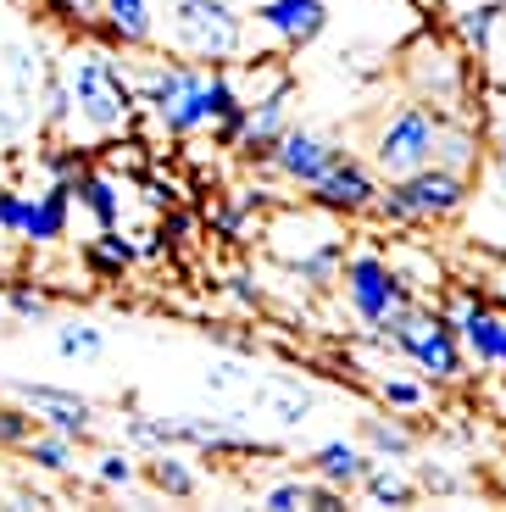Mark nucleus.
<instances>
[{
	"label": "nucleus",
	"instance_id": "nucleus-1",
	"mask_svg": "<svg viewBox=\"0 0 506 512\" xmlns=\"http://www.w3.org/2000/svg\"><path fill=\"white\" fill-rule=\"evenodd\" d=\"M173 34L195 56L240 51V17L228 12V0H173Z\"/></svg>",
	"mask_w": 506,
	"mask_h": 512
},
{
	"label": "nucleus",
	"instance_id": "nucleus-2",
	"mask_svg": "<svg viewBox=\"0 0 506 512\" xmlns=\"http://www.w3.org/2000/svg\"><path fill=\"white\" fill-rule=\"evenodd\" d=\"M73 90H78V106H84L89 123H117L128 106V90L123 78L112 73V62H101V56H78L73 62Z\"/></svg>",
	"mask_w": 506,
	"mask_h": 512
},
{
	"label": "nucleus",
	"instance_id": "nucleus-3",
	"mask_svg": "<svg viewBox=\"0 0 506 512\" xmlns=\"http://www.w3.org/2000/svg\"><path fill=\"white\" fill-rule=\"evenodd\" d=\"M434 151V128L423 112H401L390 128H384V140H379V162L384 173H418L423 162H429Z\"/></svg>",
	"mask_w": 506,
	"mask_h": 512
},
{
	"label": "nucleus",
	"instance_id": "nucleus-4",
	"mask_svg": "<svg viewBox=\"0 0 506 512\" xmlns=\"http://www.w3.org/2000/svg\"><path fill=\"white\" fill-rule=\"evenodd\" d=\"M456 201H462V179H456V173H429V167H418V173H406V184L390 201V212H451Z\"/></svg>",
	"mask_w": 506,
	"mask_h": 512
},
{
	"label": "nucleus",
	"instance_id": "nucleus-5",
	"mask_svg": "<svg viewBox=\"0 0 506 512\" xmlns=\"http://www.w3.org/2000/svg\"><path fill=\"white\" fill-rule=\"evenodd\" d=\"M390 295H395V279L373 262V256H362L351 268V301H356V312H362L367 323H384L390 318Z\"/></svg>",
	"mask_w": 506,
	"mask_h": 512
},
{
	"label": "nucleus",
	"instance_id": "nucleus-6",
	"mask_svg": "<svg viewBox=\"0 0 506 512\" xmlns=\"http://www.w3.org/2000/svg\"><path fill=\"white\" fill-rule=\"evenodd\" d=\"M262 23L279 28L284 39H312L323 34V23H329V12H323V0H273V6H262Z\"/></svg>",
	"mask_w": 506,
	"mask_h": 512
},
{
	"label": "nucleus",
	"instance_id": "nucleus-7",
	"mask_svg": "<svg viewBox=\"0 0 506 512\" xmlns=\"http://www.w3.org/2000/svg\"><path fill=\"white\" fill-rule=\"evenodd\" d=\"M401 346L412 351V357L423 362V368H434L440 379H451L456 373V346H451V334L440 329V323H418V329H401Z\"/></svg>",
	"mask_w": 506,
	"mask_h": 512
},
{
	"label": "nucleus",
	"instance_id": "nucleus-8",
	"mask_svg": "<svg viewBox=\"0 0 506 512\" xmlns=\"http://www.w3.org/2000/svg\"><path fill=\"white\" fill-rule=\"evenodd\" d=\"M279 151H284V167H290L295 179H306V184H317L334 162H340V151H329V145L312 140V134H290Z\"/></svg>",
	"mask_w": 506,
	"mask_h": 512
},
{
	"label": "nucleus",
	"instance_id": "nucleus-9",
	"mask_svg": "<svg viewBox=\"0 0 506 512\" xmlns=\"http://www.w3.org/2000/svg\"><path fill=\"white\" fill-rule=\"evenodd\" d=\"M28 401H34L39 412H51L56 418V429L62 435H84V418H89V401H78V396H67V390H51V384H28L23 390Z\"/></svg>",
	"mask_w": 506,
	"mask_h": 512
},
{
	"label": "nucleus",
	"instance_id": "nucleus-10",
	"mask_svg": "<svg viewBox=\"0 0 506 512\" xmlns=\"http://www.w3.org/2000/svg\"><path fill=\"white\" fill-rule=\"evenodd\" d=\"M312 190L323 195V201H334V206H362L367 195H373V184H367V173H362V167L334 162L329 173H323V179L312 184Z\"/></svg>",
	"mask_w": 506,
	"mask_h": 512
},
{
	"label": "nucleus",
	"instance_id": "nucleus-11",
	"mask_svg": "<svg viewBox=\"0 0 506 512\" xmlns=\"http://www.w3.org/2000/svg\"><path fill=\"white\" fill-rule=\"evenodd\" d=\"M212 112H234V106H228V90H223V84H217V90L190 84V90H184V101L167 112V123H173V128H195L201 117H212Z\"/></svg>",
	"mask_w": 506,
	"mask_h": 512
},
{
	"label": "nucleus",
	"instance_id": "nucleus-12",
	"mask_svg": "<svg viewBox=\"0 0 506 512\" xmlns=\"http://www.w3.org/2000/svg\"><path fill=\"white\" fill-rule=\"evenodd\" d=\"M462 329H468V346L479 351L484 362H506V323H495V318H484V312H473Z\"/></svg>",
	"mask_w": 506,
	"mask_h": 512
},
{
	"label": "nucleus",
	"instance_id": "nucleus-13",
	"mask_svg": "<svg viewBox=\"0 0 506 512\" xmlns=\"http://www.w3.org/2000/svg\"><path fill=\"white\" fill-rule=\"evenodd\" d=\"M256 401H262V407L273 412L279 423H301L306 407H312V396H306V390H284V384H262V390H256Z\"/></svg>",
	"mask_w": 506,
	"mask_h": 512
},
{
	"label": "nucleus",
	"instance_id": "nucleus-14",
	"mask_svg": "<svg viewBox=\"0 0 506 512\" xmlns=\"http://www.w3.org/2000/svg\"><path fill=\"white\" fill-rule=\"evenodd\" d=\"M317 474L334 479V485H356L367 468H362V457H356L351 446H323V451H317Z\"/></svg>",
	"mask_w": 506,
	"mask_h": 512
},
{
	"label": "nucleus",
	"instance_id": "nucleus-15",
	"mask_svg": "<svg viewBox=\"0 0 506 512\" xmlns=\"http://www.w3.org/2000/svg\"><path fill=\"white\" fill-rule=\"evenodd\" d=\"M23 229L34 234V240H56V234H62V195H51V201L39 206H28V218H23Z\"/></svg>",
	"mask_w": 506,
	"mask_h": 512
},
{
	"label": "nucleus",
	"instance_id": "nucleus-16",
	"mask_svg": "<svg viewBox=\"0 0 506 512\" xmlns=\"http://www.w3.org/2000/svg\"><path fill=\"white\" fill-rule=\"evenodd\" d=\"M106 12H112V23L123 28V39H145V0H106Z\"/></svg>",
	"mask_w": 506,
	"mask_h": 512
},
{
	"label": "nucleus",
	"instance_id": "nucleus-17",
	"mask_svg": "<svg viewBox=\"0 0 506 512\" xmlns=\"http://www.w3.org/2000/svg\"><path fill=\"white\" fill-rule=\"evenodd\" d=\"M184 90H190V73H156V78H151V101L162 106V112L184 101Z\"/></svg>",
	"mask_w": 506,
	"mask_h": 512
},
{
	"label": "nucleus",
	"instance_id": "nucleus-18",
	"mask_svg": "<svg viewBox=\"0 0 506 512\" xmlns=\"http://www.w3.org/2000/svg\"><path fill=\"white\" fill-rule=\"evenodd\" d=\"M56 346H62V357H95V351H101V334L95 329H62Z\"/></svg>",
	"mask_w": 506,
	"mask_h": 512
},
{
	"label": "nucleus",
	"instance_id": "nucleus-19",
	"mask_svg": "<svg viewBox=\"0 0 506 512\" xmlns=\"http://www.w3.org/2000/svg\"><path fill=\"white\" fill-rule=\"evenodd\" d=\"M362 479H367V490H373L379 501H395V507H401V501H412V490H406L395 474H362Z\"/></svg>",
	"mask_w": 506,
	"mask_h": 512
},
{
	"label": "nucleus",
	"instance_id": "nucleus-20",
	"mask_svg": "<svg viewBox=\"0 0 506 512\" xmlns=\"http://www.w3.org/2000/svg\"><path fill=\"white\" fill-rule=\"evenodd\" d=\"M6 62H12V84H17V101H28V95H34V73H39V67L28 62L23 51H12V56H6Z\"/></svg>",
	"mask_w": 506,
	"mask_h": 512
},
{
	"label": "nucleus",
	"instance_id": "nucleus-21",
	"mask_svg": "<svg viewBox=\"0 0 506 512\" xmlns=\"http://www.w3.org/2000/svg\"><path fill=\"white\" fill-rule=\"evenodd\" d=\"M156 485L162 490H173V496H190V474H184V468H178V462H156Z\"/></svg>",
	"mask_w": 506,
	"mask_h": 512
},
{
	"label": "nucleus",
	"instance_id": "nucleus-22",
	"mask_svg": "<svg viewBox=\"0 0 506 512\" xmlns=\"http://www.w3.org/2000/svg\"><path fill=\"white\" fill-rule=\"evenodd\" d=\"M317 501V490H306V485H279L273 496H267V507H312Z\"/></svg>",
	"mask_w": 506,
	"mask_h": 512
},
{
	"label": "nucleus",
	"instance_id": "nucleus-23",
	"mask_svg": "<svg viewBox=\"0 0 506 512\" xmlns=\"http://www.w3.org/2000/svg\"><path fill=\"white\" fill-rule=\"evenodd\" d=\"M84 195H89V206H95V218H101V223H112V212H117L112 190H106V184H84Z\"/></svg>",
	"mask_w": 506,
	"mask_h": 512
},
{
	"label": "nucleus",
	"instance_id": "nucleus-24",
	"mask_svg": "<svg viewBox=\"0 0 506 512\" xmlns=\"http://www.w3.org/2000/svg\"><path fill=\"white\" fill-rule=\"evenodd\" d=\"M367 440H373L379 451H406V435L401 429H384V423H367Z\"/></svg>",
	"mask_w": 506,
	"mask_h": 512
},
{
	"label": "nucleus",
	"instance_id": "nucleus-25",
	"mask_svg": "<svg viewBox=\"0 0 506 512\" xmlns=\"http://www.w3.org/2000/svg\"><path fill=\"white\" fill-rule=\"evenodd\" d=\"M34 462H39V468H67V446H62V440H39Z\"/></svg>",
	"mask_w": 506,
	"mask_h": 512
},
{
	"label": "nucleus",
	"instance_id": "nucleus-26",
	"mask_svg": "<svg viewBox=\"0 0 506 512\" xmlns=\"http://www.w3.org/2000/svg\"><path fill=\"white\" fill-rule=\"evenodd\" d=\"M23 218H28V206H17V201H0V223H12V229H23Z\"/></svg>",
	"mask_w": 506,
	"mask_h": 512
},
{
	"label": "nucleus",
	"instance_id": "nucleus-27",
	"mask_svg": "<svg viewBox=\"0 0 506 512\" xmlns=\"http://www.w3.org/2000/svg\"><path fill=\"white\" fill-rule=\"evenodd\" d=\"M490 17H495V12H473V17H468V39H479V45H484V34H490Z\"/></svg>",
	"mask_w": 506,
	"mask_h": 512
},
{
	"label": "nucleus",
	"instance_id": "nucleus-28",
	"mask_svg": "<svg viewBox=\"0 0 506 512\" xmlns=\"http://www.w3.org/2000/svg\"><path fill=\"white\" fill-rule=\"evenodd\" d=\"M101 479H106V485H117V479H128V462H123V457H106Z\"/></svg>",
	"mask_w": 506,
	"mask_h": 512
},
{
	"label": "nucleus",
	"instance_id": "nucleus-29",
	"mask_svg": "<svg viewBox=\"0 0 506 512\" xmlns=\"http://www.w3.org/2000/svg\"><path fill=\"white\" fill-rule=\"evenodd\" d=\"M23 435V423H17V412H0V440H17Z\"/></svg>",
	"mask_w": 506,
	"mask_h": 512
},
{
	"label": "nucleus",
	"instance_id": "nucleus-30",
	"mask_svg": "<svg viewBox=\"0 0 506 512\" xmlns=\"http://www.w3.org/2000/svg\"><path fill=\"white\" fill-rule=\"evenodd\" d=\"M12 307H17V312H23V318H39V312H45V307H39V301H34V295H17Z\"/></svg>",
	"mask_w": 506,
	"mask_h": 512
},
{
	"label": "nucleus",
	"instance_id": "nucleus-31",
	"mask_svg": "<svg viewBox=\"0 0 506 512\" xmlns=\"http://www.w3.org/2000/svg\"><path fill=\"white\" fill-rule=\"evenodd\" d=\"M78 6H84V0H78Z\"/></svg>",
	"mask_w": 506,
	"mask_h": 512
}]
</instances>
